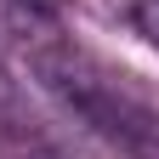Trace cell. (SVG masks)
<instances>
[{
    "label": "cell",
    "mask_w": 159,
    "mask_h": 159,
    "mask_svg": "<svg viewBox=\"0 0 159 159\" xmlns=\"http://www.w3.org/2000/svg\"><path fill=\"white\" fill-rule=\"evenodd\" d=\"M34 63H40V80H46L85 125H97L108 142H119V148L136 153V159H159V114L142 108L114 74H102L97 63H85V57L68 51V46L40 51Z\"/></svg>",
    "instance_id": "obj_1"
},
{
    "label": "cell",
    "mask_w": 159,
    "mask_h": 159,
    "mask_svg": "<svg viewBox=\"0 0 159 159\" xmlns=\"http://www.w3.org/2000/svg\"><path fill=\"white\" fill-rule=\"evenodd\" d=\"M131 29L159 51V0H136V6H131Z\"/></svg>",
    "instance_id": "obj_2"
},
{
    "label": "cell",
    "mask_w": 159,
    "mask_h": 159,
    "mask_svg": "<svg viewBox=\"0 0 159 159\" xmlns=\"http://www.w3.org/2000/svg\"><path fill=\"white\" fill-rule=\"evenodd\" d=\"M23 6H34V11H57L63 0H23Z\"/></svg>",
    "instance_id": "obj_3"
}]
</instances>
